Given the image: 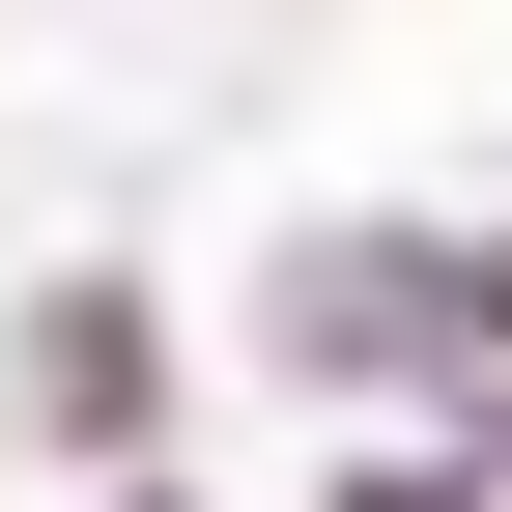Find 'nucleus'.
<instances>
[{"instance_id":"2","label":"nucleus","mask_w":512,"mask_h":512,"mask_svg":"<svg viewBox=\"0 0 512 512\" xmlns=\"http://www.w3.org/2000/svg\"><path fill=\"white\" fill-rule=\"evenodd\" d=\"M114 512H171V484H114Z\"/></svg>"},{"instance_id":"1","label":"nucleus","mask_w":512,"mask_h":512,"mask_svg":"<svg viewBox=\"0 0 512 512\" xmlns=\"http://www.w3.org/2000/svg\"><path fill=\"white\" fill-rule=\"evenodd\" d=\"M29 427H57V456H143V427H171V313L143 285H29Z\"/></svg>"}]
</instances>
